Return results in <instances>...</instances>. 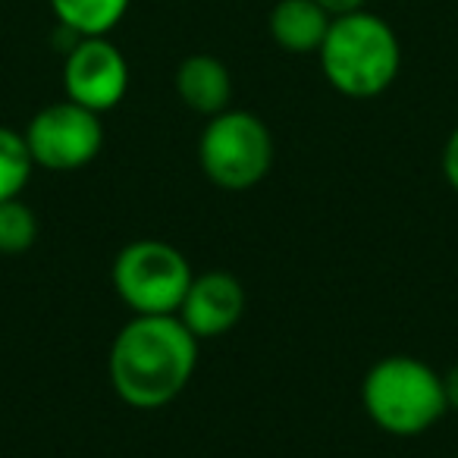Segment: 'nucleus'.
<instances>
[{
    "label": "nucleus",
    "mask_w": 458,
    "mask_h": 458,
    "mask_svg": "<svg viewBox=\"0 0 458 458\" xmlns=\"http://www.w3.org/2000/svg\"><path fill=\"white\" fill-rule=\"evenodd\" d=\"M318 60L327 82L339 95L368 101L395 82L402 70V45L383 16L355 10L333 16Z\"/></svg>",
    "instance_id": "nucleus-2"
},
{
    "label": "nucleus",
    "mask_w": 458,
    "mask_h": 458,
    "mask_svg": "<svg viewBox=\"0 0 458 458\" xmlns=\"http://www.w3.org/2000/svg\"><path fill=\"white\" fill-rule=\"evenodd\" d=\"M191 276L185 255L164 239H135L114 261V289L132 314H176Z\"/></svg>",
    "instance_id": "nucleus-5"
},
{
    "label": "nucleus",
    "mask_w": 458,
    "mask_h": 458,
    "mask_svg": "<svg viewBox=\"0 0 458 458\" xmlns=\"http://www.w3.org/2000/svg\"><path fill=\"white\" fill-rule=\"evenodd\" d=\"M201 170L216 189L249 191L274 166V135L249 110H223L210 116L198 141Z\"/></svg>",
    "instance_id": "nucleus-4"
},
{
    "label": "nucleus",
    "mask_w": 458,
    "mask_h": 458,
    "mask_svg": "<svg viewBox=\"0 0 458 458\" xmlns=\"http://www.w3.org/2000/svg\"><path fill=\"white\" fill-rule=\"evenodd\" d=\"M132 0H51L57 26L70 29L79 38L110 35L129 13Z\"/></svg>",
    "instance_id": "nucleus-11"
},
{
    "label": "nucleus",
    "mask_w": 458,
    "mask_h": 458,
    "mask_svg": "<svg viewBox=\"0 0 458 458\" xmlns=\"http://www.w3.org/2000/svg\"><path fill=\"white\" fill-rule=\"evenodd\" d=\"M333 16L318 0H280L270 10V38L289 54H318L330 32Z\"/></svg>",
    "instance_id": "nucleus-10"
},
{
    "label": "nucleus",
    "mask_w": 458,
    "mask_h": 458,
    "mask_svg": "<svg viewBox=\"0 0 458 458\" xmlns=\"http://www.w3.org/2000/svg\"><path fill=\"white\" fill-rule=\"evenodd\" d=\"M318 4L330 16H345V13H355V10H364L368 0H318Z\"/></svg>",
    "instance_id": "nucleus-15"
},
{
    "label": "nucleus",
    "mask_w": 458,
    "mask_h": 458,
    "mask_svg": "<svg viewBox=\"0 0 458 458\" xmlns=\"http://www.w3.org/2000/svg\"><path fill=\"white\" fill-rule=\"evenodd\" d=\"M443 389H445V402H449V408H455L458 411V364L449 370V374H443Z\"/></svg>",
    "instance_id": "nucleus-16"
},
{
    "label": "nucleus",
    "mask_w": 458,
    "mask_h": 458,
    "mask_svg": "<svg viewBox=\"0 0 458 458\" xmlns=\"http://www.w3.org/2000/svg\"><path fill=\"white\" fill-rule=\"evenodd\" d=\"M35 170L32 151L26 145V135L10 126H0V201L20 198Z\"/></svg>",
    "instance_id": "nucleus-12"
},
{
    "label": "nucleus",
    "mask_w": 458,
    "mask_h": 458,
    "mask_svg": "<svg viewBox=\"0 0 458 458\" xmlns=\"http://www.w3.org/2000/svg\"><path fill=\"white\" fill-rule=\"evenodd\" d=\"M38 239L35 210L20 198L0 201V255H22Z\"/></svg>",
    "instance_id": "nucleus-13"
},
{
    "label": "nucleus",
    "mask_w": 458,
    "mask_h": 458,
    "mask_svg": "<svg viewBox=\"0 0 458 458\" xmlns=\"http://www.w3.org/2000/svg\"><path fill=\"white\" fill-rule=\"evenodd\" d=\"M26 145L35 166L51 173H72L89 166L104 148L101 114L76 101H57L41 107L26 126Z\"/></svg>",
    "instance_id": "nucleus-6"
},
{
    "label": "nucleus",
    "mask_w": 458,
    "mask_h": 458,
    "mask_svg": "<svg viewBox=\"0 0 458 458\" xmlns=\"http://www.w3.org/2000/svg\"><path fill=\"white\" fill-rule=\"evenodd\" d=\"M176 314L198 343L201 339H216L242 320L245 289L226 270H208V274L191 276L189 289H185V299Z\"/></svg>",
    "instance_id": "nucleus-8"
},
{
    "label": "nucleus",
    "mask_w": 458,
    "mask_h": 458,
    "mask_svg": "<svg viewBox=\"0 0 458 458\" xmlns=\"http://www.w3.org/2000/svg\"><path fill=\"white\" fill-rule=\"evenodd\" d=\"M443 176H445V182L458 191V126L452 129L443 145Z\"/></svg>",
    "instance_id": "nucleus-14"
},
{
    "label": "nucleus",
    "mask_w": 458,
    "mask_h": 458,
    "mask_svg": "<svg viewBox=\"0 0 458 458\" xmlns=\"http://www.w3.org/2000/svg\"><path fill=\"white\" fill-rule=\"evenodd\" d=\"M361 402L368 418L393 437H418L449 411L443 374L411 355L380 358L364 377Z\"/></svg>",
    "instance_id": "nucleus-3"
},
{
    "label": "nucleus",
    "mask_w": 458,
    "mask_h": 458,
    "mask_svg": "<svg viewBox=\"0 0 458 458\" xmlns=\"http://www.w3.org/2000/svg\"><path fill=\"white\" fill-rule=\"evenodd\" d=\"M198 368V339L179 314H132L110 345V383L126 405L164 408L189 386Z\"/></svg>",
    "instance_id": "nucleus-1"
},
{
    "label": "nucleus",
    "mask_w": 458,
    "mask_h": 458,
    "mask_svg": "<svg viewBox=\"0 0 458 458\" xmlns=\"http://www.w3.org/2000/svg\"><path fill=\"white\" fill-rule=\"evenodd\" d=\"M64 91L70 101L107 114L126 98L129 91V64L123 51L107 38H79L66 51L64 64Z\"/></svg>",
    "instance_id": "nucleus-7"
},
{
    "label": "nucleus",
    "mask_w": 458,
    "mask_h": 458,
    "mask_svg": "<svg viewBox=\"0 0 458 458\" xmlns=\"http://www.w3.org/2000/svg\"><path fill=\"white\" fill-rule=\"evenodd\" d=\"M176 95L198 116H216L233 101V76L226 64L210 54H191L176 70Z\"/></svg>",
    "instance_id": "nucleus-9"
}]
</instances>
